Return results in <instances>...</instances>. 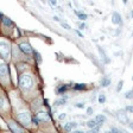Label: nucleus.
I'll return each instance as SVG.
<instances>
[{
	"mask_svg": "<svg viewBox=\"0 0 133 133\" xmlns=\"http://www.w3.org/2000/svg\"><path fill=\"white\" fill-rule=\"evenodd\" d=\"M65 103V99H62V100H58V101H56V106H62Z\"/></svg>",
	"mask_w": 133,
	"mask_h": 133,
	"instance_id": "nucleus-21",
	"label": "nucleus"
},
{
	"mask_svg": "<svg viewBox=\"0 0 133 133\" xmlns=\"http://www.w3.org/2000/svg\"><path fill=\"white\" fill-rule=\"evenodd\" d=\"M32 121H33V124H36V125H37L38 122H39V120H38L37 118H33V119H32Z\"/></svg>",
	"mask_w": 133,
	"mask_h": 133,
	"instance_id": "nucleus-28",
	"label": "nucleus"
},
{
	"mask_svg": "<svg viewBox=\"0 0 133 133\" xmlns=\"http://www.w3.org/2000/svg\"><path fill=\"white\" fill-rule=\"evenodd\" d=\"M87 114H89V115H91V114H93V108L91 107H88L87 108Z\"/></svg>",
	"mask_w": 133,
	"mask_h": 133,
	"instance_id": "nucleus-25",
	"label": "nucleus"
},
{
	"mask_svg": "<svg viewBox=\"0 0 133 133\" xmlns=\"http://www.w3.org/2000/svg\"><path fill=\"white\" fill-rule=\"evenodd\" d=\"M86 27H87L86 24H81V26H80V29H86Z\"/></svg>",
	"mask_w": 133,
	"mask_h": 133,
	"instance_id": "nucleus-30",
	"label": "nucleus"
},
{
	"mask_svg": "<svg viewBox=\"0 0 133 133\" xmlns=\"http://www.w3.org/2000/svg\"><path fill=\"white\" fill-rule=\"evenodd\" d=\"M19 84H20V87L24 88V89H30L32 87V84H33L32 77L30 75H27V74L22 75L20 77H19Z\"/></svg>",
	"mask_w": 133,
	"mask_h": 133,
	"instance_id": "nucleus-1",
	"label": "nucleus"
},
{
	"mask_svg": "<svg viewBox=\"0 0 133 133\" xmlns=\"http://www.w3.org/2000/svg\"><path fill=\"white\" fill-rule=\"evenodd\" d=\"M127 110H128V112H132L133 109H132V107H131V106H128V107H127Z\"/></svg>",
	"mask_w": 133,
	"mask_h": 133,
	"instance_id": "nucleus-33",
	"label": "nucleus"
},
{
	"mask_svg": "<svg viewBox=\"0 0 133 133\" xmlns=\"http://www.w3.org/2000/svg\"><path fill=\"white\" fill-rule=\"evenodd\" d=\"M118 118H119V120H120L122 124L129 122V120H128V118H127V115H126V113H124V112H119V113H118Z\"/></svg>",
	"mask_w": 133,
	"mask_h": 133,
	"instance_id": "nucleus-8",
	"label": "nucleus"
},
{
	"mask_svg": "<svg viewBox=\"0 0 133 133\" xmlns=\"http://www.w3.org/2000/svg\"><path fill=\"white\" fill-rule=\"evenodd\" d=\"M32 52H33V55H34V57H36L37 62H38V63H41V62H42V57H41V53L38 52L37 50H32Z\"/></svg>",
	"mask_w": 133,
	"mask_h": 133,
	"instance_id": "nucleus-12",
	"label": "nucleus"
},
{
	"mask_svg": "<svg viewBox=\"0 0 133 133\" xmlns=\"http://www.w3.org/2000/svg\"><path fill=\"white\" fill-rule=\"evenodd\" d=\"M105 133H112V132H110V131H106Z\"/></svg>",
	"mask_w": 133,
	"mask_h": 133,
	"instance_id": "nucleus-36",
	"label": "nucleus"
},
{
	"mask_svg": "<svg viewBox=\"0 0 133 133\" xmlns=\"http://www.w3.org/2000/svg\"><path fill=\"white\" fill-rule=\"evenodd\" d=\"M37 119L39 120V121H46V120H50L49 115H48L46 113H44V112H38V113H37Z\"/></svg>",
	"mask_w": 133,
	"mask_h": 133,
	"instance_id": "nucleus-7",
	"label": "nucleus"
},
{
	"mask_svg": "<svg viewBox=\"0 0 133 133\" xmlns=\"http://www.w3.org/2000/svg\"><path fill=\"white\" fill-rule=\"evenodd\" d=\"M126 98H127V99H132V90H128V91L126 93Z\"/></svg>",
	"mask_w": 133,
	"mask_h": 133,
	"instance_id": "nucleus-22",
	"label": "nucleus"
},
{
	"mask_svg": "<svg viewBox=\"0 0 133 133\" xmlns=\"http://www.w3.org/2000/svg\"><path fill=\"white\" fill-rule=\"evenodd\" d=\"M8 125H10L11 129H12L14 133H24L23 128H22V127H19V126H18L15 122H13V121H10V122H8Z\"/></svg>",
	"mask_w": 133,
	"mask_h": 133,
	"instance_id": "nucleus-5",
	"label": "nucleus"
},
{
	"mask_svg": "<svg viewBox=\"0 0 133 133\" xmlns=\"http://www.w3.org/2000/svg\"><path fill=\"white\" fill-rule=\"evenodd\" d=\"M122 84H124V82H122V81H120V82H119V84H118V88H117V90H118V91H120V90H121Z\"/></svg>",
	"mask_w": 133,
	"mask_h": 133,
	"instance_id": "nucleus-24",
	"label": "nucleus"
},
{
	"mask_svg": "<svg viewBox=\"0 0 133 133\" xmlns=\"http://www.w3.org/2000/svg\"><path fill=\"white\" fill-rule=\"evenodd\" d=\"M4 103H5L4 98H3V96H0V108H3V107H4Z\"/></svg>",
	"mask_w": 133,
	"mask_h": 133,
	"instance_id": "nucleus-23",
	"label": "nucleus"
},
{
	"mask_svg": "<svg viewBox=\"0 0 133 133\" xmlns=\"http://www.w3.org/2000/svg\"><path fill=\"white\" fill-rule=\"evenodd\" d=\"M58 118H60L61 120H62V119H64V118H65V114H64V113H63V114H60V117H58Z\"/></svg>",
	"mask_w": 133,
	"mask_h": 133,
	"instance_id": "nucleus-29",
	"label": "nucleus"
},
{
	"mask_svg": "<svg viewBox=\"0 0 133 133\" xmlns=\"http://www.w3.org/2000/svg\"><path fill=\"white\" fill-rule=\"evenodd\" d=\"M74 88H75V89H79V90H81V89H86V86H84V84H81V83H79V84H75V86H74Z\"/></svg>",
	"mask_w": 133,
	"mask_h": 133,
	"instance_id": "nucleus-18",
	"label": "nucleus"
},
{
	"mask_svg": "<svg viewBox=\"0 0 133 133\" xmlns=\"http://www.w3.org/2000/svg\"><path fill=\"white\" fill-rule=\"evenodd\" d=\"M75 13L79 15V18L81 19V20H86V19H87V17H88L87 14H84V13H80V12H77V11H75Z\"/></svg>",
	"mask_w": 133,
	"mask_h": 133,
	"instance_id": "nucleus-15",
	"label": "nucleus"
},
{
	"mask_svg": "<svg viewBox=\"0 0 133 133\" xmlns=\"http://www.w3.org/2000/svg\"><path fill=\"white\" fill-rule=\"evenodd\" d=\"M105 101H106L105 95H103V94H100V95H99V102H100V103H103Z\"/></svg>",
	"mask_w": 133,
	"mask_h": 133,
	"instance_id": "nucleus-20",
	"label": "nucleus"
},
{
	"mask_svg": "<svg viewBox=\"0 0 133 133\" xmlns=\"http://www.w3.org/2000/svg\"><path fill=\"white\" fill-rule=\"evenodd\" d=\"M3 18H4V15H3L1 13H0V20H3Z\"/></svg>",
	"mask_w": 133,
	"mask_h": 133,
	"instance_id": "nucleus-35",
	"label": "nucleus"
},
{
	"mask_svg": "<svg viewBox=\"0 0 133 133\" xmlns=\"http://www.w3.org/2000/svg\"><path fill=\"white\" fill-rule=\"evenodd\" d=\"M18 120H20L22 122H25V124H29L31 121V117L27 112H22L18 114Z\"/></svg>",
	"mask_w": 133,
	"mask_h": 133,
	"instance_id": "nucleus-3",
	"label": "nucleus"
},
{
	"mask_svg": "<svg viewBox=\"0 0 133 133\" xmlns=\"http://www.w3.org/2000/svg\"><path fill=\"white\" fill-rule=\"evenodd\" d=\"M53 20H55V22H61L60 18H57V17H53Z\"/></svg>",
	"mask_w": 133,
	"mask_h": 133,
	"instance_id": "nucleus-31",
	"label": "nucleus"
},
{
	"mask_svg": "<svg viewBox=\"0 0 133 133\" xmlns=\"http://www.w3.org/2000/svg\"><path fill=\"white\" fill-rule=\"evenodd\" d=\"M7 75V67L5 63H0V76L1 77H5Z\"/></svg>",
	"mask_w": 133,
	"mask_h": 133,
	"instance_id": "nucleus-9",
	"label": "nucleus"
},
{
	"mask_svg": "<svg viewBox=\"0 0 133 133\" xmlns=\"http://www.w3.org/2000/svg\"><path fill=\"white\" fill-rule=\"evenodd\" d=\"M75 106H76V107H79V108H83V107H84L83 103H75Z\"/></svg>",
	"mask_w": 133,
	"mask_h": 133,
	"instance_id": "nucleus-27",
	"label": "nucleus"
},
{
	"mask_svg": "<svg viewBox=\"0 0 133 133\" xmlns=\"http://www.w3.org/2000/svg\"><path fill=\"white\" fill-rule=\"evenodd\" d=\"M62 26H63V27H65L67 30H70V26H69L68 24H65V23H62Z\"/></svg>",
	"mask_w": 133,
	"mask_h": 133,
	"instance_id": "nucleus-26",
	"label": "nucleus"
},
{
	"mask_svg": "<svg viewBox=\"0 0 133 133\" xmlns=\"http://www.w3.org/2000/svg\"><path fill=\"white\" fill-rule=\"evenodd\" d=\"M68 88H69V86H63V87L58 88V90H57V91H58V94H62V93H63V91H65Z\"/></svg>",
	"mask_w": 133,
	"mask_h": 133,
	"instance_id": "nucleus-19",
	"label": "nucleus"
},
{
	"mask_svg": "<svg viewBox=\"0 0 133 133\" xmlns=\"http://www.w3.org/2000/svg\"><path fill=\"white\" fill-rule=\"evenodd\" d=\"M109 83H110V80L109 79H103L102 82H101V86L102 87H107V86H109Z\"/></svg>",
	"mask_w": 133,
	"mask_h": 133,
	"instance_id": "nucleus-16",
	"label": "nucleus"
},
{
	"mask_svg": "<svg viewBox=\"0 0 133 133\" xmlns=\"http://www.w3.org/2000/svg\"><path fill=\"white\" fill-rule=\"evenodd\" d=\"M0 56L5 60L10 57V46L6 42H0Z\"/></svg>",
	"mask_w": 133,
	"mask_h": 133,
	"instance_id": "nucleus-2",
	"label": "nucleus"
},
{
	"mask_svg": "<svg viewBox=\"0 0 133 133\" xmlns=\"http://www.w3.org/2000/svg\"><path fill=\"white\" fill-rule=\"evenodd\" d=\"M76 127H77V122H74V121L68 122V124H65V126H64V128H65L67 132H70L72 128H76Z\"/></svg>",
	"mask_w": 133,
	"mask_h": 133,
	"instance_id": "nucleus-10",
	"label": "nucleus"
},
{
	"mask_svg": "<svg viewBox=\"0 0 133 133\" xmlns=\"http://www.w3.org/2000/svg\"><path fill=\"white\" fill-rule=\"evenodd\" d=\"M50 4H51V5H52V6H56V5H57V3H56V1H51V3H50Z\"/></svg>",
	"mask_w": 133,
	"mask_h": 133,
	"instance_id": "nucleus-32",
	"label": "nucleus"
},
{
	"mask_svg": "<svg viewBox=\"0 0 133 133\" xmlns=\"http://www.w3.org/2000/svg\"><path fill=\"white\" fill-rule=\"evenodd\" d=\"M99 129H100V126H96V127L91 128L90 131H88V132H86V133H99Z\"/></svg>",
	"mask_w": 133,
	"mask_h": 133,
	"instance_id": "nucleus-17",
	"label": "nucleus"
},
{
	"mask_svg": "<svg viewBox=\"0 0 133 133\" xmlns=\"http://www.w3.org/2000/svg\"><path fill=\"white\" fill-rule=\"evenodd\" d=\"M19 48H20V50L24 52V53H26V55H31L32 53V49H31V46H30V44H26V43H22L20 45H19Z\"/></svg>",
	"mask_w": 133,
	"mask_h": 133,
	"instance_id": "nucleus-4",
	"label": "nucleus"
},
{
	"mask_svg": "<svg viewBox=\"0 0 133 133\" xmlns=\"http://www.w3.org/2000/svg\"><path fill=\"white\" fill-rule=\"evenodd\" d=\"M3 22H4V24H5L6 26L12 25V20H11L10 18H7V17H4V18H3Z\"/></svg>",
	"mask_w": 133,
	"mask_h": 133,
	"instance_id": "nucleus-14",
	"label": "nucleus"
},
{
	"mask_svg": "<svg viewBox=\"0 0 133 133\" xmlns=\"http://www.w3.org/2000/svg\"><path fill=\"white\" fill-rule=\"evenodd\" d=\"M87 126H88L89 128H94V127H96V126H99V125H98V122L95 121V120H90V121L87 122Z\"/></svg>",
	"mask_w": 133,
	"mask_h": 133,
	"instance_id": "nucleus-13",
	"label": "nucleus"
},
{
	"mask_svg": "<svg viewBox=\"0 0 133 133\" xmlns=\"http://www.w3.org/2000/svg\"><path fill=\"white\" fill-rule=\"evenodd\" d=\"M112 22H113V24H117V25L121 24V22H122L121 15H120L118 12H113V15H112Z\"/></svg>",
	"mask_w": 133,
	"mask_h": 133,
	"instance_id": "nucleus-6",
	"label": "nucleus"
},
{
	"mask_svg": "<svg viewBox=\"0 0 133 133\" xmlns=\"http://www.w3.org/2000/svg\"><path fill=\"white\" fill-rule=\"evenodd\" d=\"M94 120L98 122V125H100V124H103V122L106 121V118H105L103 115H101V114H99V115L95 117V119H94Z\"/></svg>",
	"mask_w": 133,
	"mask_h": 133,
	"instance_id": "nucleus-11",
	"label": "nucleus"
},
{
	"mask_svg": "<svg viewBox=\"0 0 133 133\" xmlns=\"http://www.w3.org/2000/svg\"><path fill=\"white\" fill-rule=\"evenodd\" d=\"M74 133H86V132H83V131H75Z\"/></svg>",
	"mask_w": 133,
	"mask_h": 133,
	"instance_id": "nucleus-34",
	"label": "nucleus"
}]
</instances>
